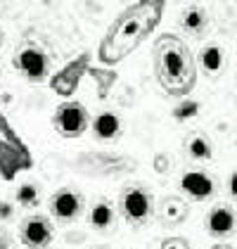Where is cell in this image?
<instances>
[{
    "label": "cell",
    "mask_w": 237,
    "mask_h": 249,
    "mask_svg": "<svg viewBox=\"0 0 237 249\" xmlns=\"http://www.w3.org/2000/svg\"><path fill=\"white\" fill-rule=\"evenodd\" d=\"M161 15H164V2H154V0L126 7L114 19V24L109 26L104 40L100 43V62L102 64H118L123 57H128L157 29Z\"/></svg>",
    "instance_id": "cell-1"
},
{
    "label": "cell",
    "mask_w": 237,
    "mask_h": 249,
    "mask_svg": "<svg viewBox=\"0 0 237 249\" xmlns=\"http://www.w3.org/2000/svg\"><path fill=\"white\" fill-rule=\"evenodd\" d=\"M154 76L171 97L187 95L197 83V67L190 48L173 34H161L154 40Z\"/></svg>",
    "instance_id": "cell-2"
},
{
    "label": "cell",
    "mask_w": 237,
    "mask_h": 249,
    "mask_svg": "<svg viewBox=\"0 0 237 249\" xmlns=\"http://www.w3.org/2000/svg\"><path fill=\"white\" fill-rule=\"evenodd\" d=\"M31 164V157L26 145L15 135V131L7 126L5 116L0 114V171L7 180H12L21 169Z\"/></svg>",
    "instance_id": "cell-3"
},
{
    "label": "cell",
    "mask_w": 237,
    "mask_h": 249,
    "mask_svg": "<svg viewBox=\"0 0 237 249\" xmlns=\"http://www.w3.org/2000/svg\"><path fill=\"white\" fill-rule=\"evenodd\" d=\"M52 126L62 138H79L90 126V114L81 102L69 100V102L57 105V109L52 114Z\"/></svg>",
    "instance_id": "cell-4"
},
{
    "label": "cell",
    "mask_w": 237,
    "mask_h": 249,
    "mask_svg": "<svg viewBox=\"0 0 237 249\" xmlns=\"http://www.w3.org/2000/svg\"><path fill=\"white\" fill-rule=\"evenodd\" d=\"M15 64H17V69L21 74L26 76V81H31V83H40L50 74V57H48V53L43 48H38V45H34V43H24L19 50L15 53Z\"/></svg>",
    "instance_id": "cell-5"
},
{
    "label": "cell",
    "mask_w": 237,
    "mask_h": 249,
    "mask_svg": "<svg viewBox=\"0 0 237 249\" xmlns=\"http://www.w3.org/2000/svg\"><path fill=\"white\" fill-rule=\"evenodd\" d=\"M121 213L131 226H142L152 216V197L142 188H126L121 195Z\"/></svg>",
    "instance_id": "cell-6"
},
{
    "label": "cell",
    "mask_w": 237,
    "mask_h": 249,
    "mask_svg": "<svg viewBox=\"0 0 237 249\" xmlns=\"http://www.w3.org/2000/svg\"><path fill=\"white\" fill-rule=\"evenodd\" d=\"M19 237L26 247L31 249H45L52 242V223L45 216H29L19 228Z\"/></svg>",
    "instance_id": "cell-7"
},
{
    "label": "cell",
    "mask_w": 237,
    "mask_h": 249,
    "mask_svg": "<svg viewBox=\"0 0 237 249\" xmlns=\"http://www.w3.org/2000/svg\"><path fill=\"white\" fill-rule=\"evenodd\" d=\"M88 59H90V55L88 53H83L81 57H76L71 64H67L59 74H55V78H52V90L55 93H59V95H71L74 90H76V86H79L81 76L88 71Z\"/></svg>",
    "instance_id": "cell-8"
},
{
    "label": "cell",
    "mask_w": 237,
    "mask_h": 249,
    "mask_svg": "<svg viewBox=\"0 0 237 249\" xmlns=\"http://www.w3.org/2000/svg\"><path fill=\"white\" fill-rule=\"evenodd\" d=\"M50 211L59 221H74L83 211V197L74 190H57L50 199Z\"/></svg>",
    "instance_id": "cell-9"
},
{
    "label": "cell",
    "mask_w": 237,
    "mask_h": 249,
    "mask_svg": "<svg viewBox=\"0 0 237 249\" xmlns=\"http://www.w3.org/2000/svg\"><path fill=\"white\" fill-rule=\"evenodd\" d=\"M180 190L185 192L187 197L202 202V199L214 195V180L202 171H187L183 173V178H180Z\"/></svg>",
    "instance_id": "cell-10"
},
{
    "label": "cell",
    "mask_w": 237,
    "mask_h": 249,
    "mask_svg": "<svg viewBox=\"0 0 237 249\" xmlns=\"http://www.w3.org/2000/svg\"><path fill=\"white\" fill-rule=\"evenodd\" d=\"M235 213L228 207H216V209L209 211V218H206V228L214 237H225L235 230Z\"/></svg>",
    "instance_id": "cell-11"
},
{
    "label": "cell",
    "mask_w": 237,
    "mask_h": 249,
    "mask_svg": "<svg viewBox=\"0 0 237 249\" xmlns=\"http://www.w3.org/2000/svg\"><path fill=\"white\" fill-rule=\"evenodd\" d=\"M118 131H121V121L114 112H102L93 121V133L98 135L100 140H112L114 135H118Z\"/></svg>",
    "instance_id": "cell-12"
},
{
    "label": "cell",
    "mask_w": 237,
    "mask_h": 249,
    "mask_svg": "<svg viewBox=\"0 0 237 249\" xmlns=\"http://www.w3.org/2000/svg\"><path fill=\"white\" fill-rule=\"evenodd\" d=\"M199 64L209 76H216L223 69V50L218 45H204L202 53H199Z\"/></svg>",
    "instance_id": "cell-13"
},
{
    "label": "cell",
    "mask_w": 237,
    "mask_h": 249,
    "mask_svg": "<svg viewBox=\"0 0 237 249\" xmlns=\"http://www.w3.org/2000/svg\"><path fill=\"white\" fill-rule=\"evenodd\" d=\"M206 12L202 10V7H187L183 15H180V26L187 31V34H199V31H204V26H206Z\"/></svg>",
    "instance_id": "cell-14"
},
{
    "label": "cell",
    "mask_w": 237,
    "mask_h": 249,
    "mask_svg": "<svg viewBox=\"0 0 237 249\" xmlns=\"http://www.w3.org/2000/svg\"><path fill=\"white\" fill-rule=\"evenodd\" d=\"M114 223V209L109 202H95L90 209V226L95 230H107Z\"/></svg>",
    "instance_id": "cell-15"
},
{
    "label": "cell",
    "mask_w": 237,
    "mask_h": 249,
    "mask_svg": "<svg viewBox=\"0 0 237 249\" xmlns=\"http://www.w3.org/2000/svg\"><path fill=\"white\" fill-rule=\"evenodd\" d=\"M38 199H40L38 185H34V183H24L19 190H17V202H19L24 209H34L38 204Z\"/></svg>",
    "instance_id": "cell-16"
},
{
    "label": "cell",
    "mask_w": 237,
    "mask_h": 249,
    "mask_svg": "<svg viewBox=\"0 0 237 249\" xmlns=\"http://www.w3.org/2000/svg\"><path fill=\"white\" fill-rule=\"evenodd\" d=\"M190 154H192L195 159H211V154H214L211 142H209L206 138H202V135L192 138V140H190Z\"/></svg>",
    "instance_id": "cell-17"
},
{
    "label": "cell",
    "mask_w": 237,
    "mask_h": 249,
    "mask_svg": "<svg viewBox=\"0 0 237 249\" xmlns=\"http://www.w3.org/2000/svg\"><path fill=\"white\" fill-rule=\"evenodd\" d=\"M197 112H199V102H195V100H183L176 109H173V116H176V121H187V119H192Z\"/></svg>",
    "instance_id": "cell-18"
},
{
    "label": "cell",
    "mask_w": 237,
    "mask_h": 249,
    "mask_svg": "<svg viewBox=\"0 0 237 249\" xmlns=\"http://www.w3.org/2000/svg\"><path fill=\"white\" fill-rule=\"evenodd\" d=\"M161 249H187V242L183 237H166L161 242Z\"/></svg>",
    "instance_id": "cell-19"
},
{
    "label": "cell",
    "mask_w": 237,
    "mask_h": 249,
    "mask_svg": "<svg viewBox=\"0 0 237 249\" xmlns=\"http://www.w3.org/2000/svg\"><path fill=\"white\" fill-rule=\"evenodd\" d=\"M0 216H2V218H10V216H12V207H10V204H2V207H0Z\"/></svg>",
    "instance_id": "cell-20"
},
{
    "label": "cell",
    "mask_w": 237,
    "mask_h": 249,
    "mask_svg": "<svg viewBox=\"0 0 237 249\" xmlns=\"http://www.w3.org/2000/svg\"><path fill=\"white\" fill-rule=\"evenodd\" d=\"M228 185H230V192L237 197V171L233 173V178H230V183H228Z\"/></svg>",
    "instance_id": "cell-21"
},
{
    "label": "cell",
    "mask_w": 237,
    "mask_h": 249,
    "mask_svg": "<svg viewBox=\"0 0 237 249\" xmlns=\"http://www.w3.org/2000/svg\"><path fill=\"white\" fill-rule=\"evenodd\" d=\"M211 249H230L228 245H216V247H211Z\"/></svg>",
    "instance_id": "cell-22"
},
{
    "label": "cell",
    "mask_w": 237,
    "mask_h": 249,
    "mask_svg": "<svg viewBox=\"0 0 237 249\" xmlns=\"http://www.w3.org/2000/svg\"><path fill=\"white\" fill-rule=\"evenodd\" d=\"M0 45H2V29H0Z\"/></svg>",
    "instance_id": "cell-23"
}]
</instances>
